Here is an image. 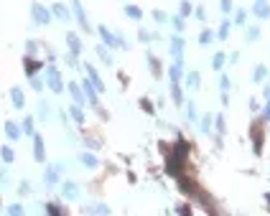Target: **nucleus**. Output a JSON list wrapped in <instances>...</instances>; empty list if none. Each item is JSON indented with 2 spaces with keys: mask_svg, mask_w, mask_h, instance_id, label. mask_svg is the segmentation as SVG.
I'll return each instance as SVG.
<instances>
[{
  "mask_svg": "<svg viewBox=\"0 0 270 216\" xmlns=\"http://www.w3.org/2000/svg\"><path fill=\"white\" fill-rule=\"evenodd\" d=\"M74 13H76V18H79L82 28H84V31H89V23H87V16H84V8L79 6V0H74Z\"/></svg>",
  "mask_w": 270,
  "mask_h": 216,
  "instance_id": "nucleus-3",
  "label": "nucleus"
},
{
  "mask_svg": "<svg viewBox=\"0 0 270 216\" xmlns=\"http://www.w3.org/2000/svg\"><path fill=\"white\" fill-rule=\"evenodd\" d=\"M100 33H102V41L105 43H110V46H115V36L107 31V28H100Z\"/></svg>",
  "mask_w": 270,
  "mask_h": 216,
  "instance_id": "nucleus-10",
  "label": "nucleus"
},
{
  "mask_svg": "<svg viewBox=\"0 0 270 216\" xmlns=\"http://www.w3.org/2000/svg\"><path fill=\"white\" fill-rule=\"evenodd\" d=\"M125 13H128L130 18H140V11H138L135 6H128V11H125Z\"/></svg>",
  "mask_w": 270,
  "mask_h": 216,
  "instance_id": "nucleus-12",
  "label": "nucleus"
},
{
  "mask_svg": "<svg viewBox=\"0 0 270 216\" xmlns=\"http://www.w3.org/2000/svg\"><path fill=\"white\" fill-rule=\"evenodd\" d=\"M69 89H71V94H74V99H76V102H79V99H82V94H79V86H76V84H71V86H69Z\"/></svg>",
  "mask_w": 270,
  "mask_h": 216,
  "instance_id": "nucleus-13",
  "label": "nucleus"
},
{
  "mask_svg": "<svg viewBox=\"0 0 270 216\" xmlns=\"http://www.w3.org/2000/svg\"><path fill=\"white\" fill-rule=\"evenodd\" d=\"M82 160H84V163H87V165H97V160H95V158H92V155H82Z\"/></svg>",
  "mask_w": 270,
  "mask_h": 216,
  "instance_id": "nucleus-16",
  "label": "nucleus"
},
{
  "mask_svg": "<svg viewBox=\"0 0 270 216\" xmlns=\"http://www.w3.org/2000/svg\"><path fill=\"white\" fill-rule=\"evenodd\" d=\"M6 133H8V138H11V140H16V138L21 135V130H18L13 122H8V125H6Z\"/></svg>",
  "mask_w": 270,
  "mask_h": 216,
  "instance_id": "nucleus-8",
  "label": "nucleus"
},
{
  "mask_svg": "<svg viewBox=\"0 0 270 216\" xmlns=\"http://www.w3.org/2000/svg\"><path fill=\"white\" fill-rule=\"evenodd\" d=\"M46 81H49V86H51L54 92H61V89H64L61 74H59V69H54V66H49V71H46Z\"/></svg>",
  "mask_w": 270,
  "mask_h": 216,
  "instance_id": "nucleus-2",
  "label": "nucleus"
},
{
  "mask_svg": "<svg viewBox=\"0 0 270 216\" xmlns=\"http://www.w3.org/2000/svg\"><path fill=\"white\" fill-rule=\"evenodd\" d=\"M11 99H13V104H16L18 110L23 107V92L18 89V86H13V92H11Z\"/></svg>",
  "mask_w": 270,
  "mask_h": 216,
  "instance_id": "nucleus-7",
  "label": "nucleus"
},
{
  "mask_svg": "<svg viewBox=\"0 0 270 216\" xmlns=\"http://www.w3.org/2000/svg\"><path fill=\"white\" fill-rule=\"evenodd\" d=\"M71 115H74V120H79V122L84 120V115H82V110H79V107H71Z\"/></svg>",
  "mask_w": 270,
  "mask_h": 216,
  "instance_id": "nucleus-14",
  "label": "nucleus"
},
{
  "mask_svg": "<svg viewBox=\"0 0 270 216\" xmlns=\"http://www.w3.org/2000/svg\"><path fill=\"white\" fill-rule=\"evenodd\" d=\"M0 155H3V160H8V163L13 160V150L11 148H3V150H0Z\"/></svg>",
  "mask_w": 270,
  "mask_h": 216,
  "instance_id": "nucleus-11",
  "label": "nucleus"
},
{
  "mask_svg": "<svg viewBox=\"0 0 270 216\" xmlns=\"http://www.w3.org/2000/svg\"><path fill=\"white\" fill-rule=\"evenodd\" d=\"M11 216H23V211H21V206H11Z\"/></svg>",
  "mask_w": 270,
  "mask_h": 216,
  "instance_id": "nucleus-17",
  "label": "nucleus"
},
{
  "mask_svg": "<svg viewBox=\"0 0 270 216\" xmlns=\"http://www.w3.org/2000/svg\"><path fill=\"white\" fill-rule=\"evenodd\" d=\"M33 155H36V160H44V140L41 138L33 140Z\"/></svg>",
  "mask_w": 270,
  "mask_h": 216,
  "instance_id": "nucleus-5",
  "label": "nucleus"
},
{
  "mask_svg": "<svg viewBox=\"0 0 270 216\" xmlns=\"http://www.w3.org/2000/svg\"><path fill=\"white\" fill-rule=\"evenodd\" d=\"M66 41H69V46H71V54H79L82 51V43H79V38H76L74 33H69Z\"/></svg>",
  "mask_w": 270,
  "mask_h": 216,
  "instance_id": "nucleus-6",
  "label": "nucleus"
},
{
  "mask_svg": "<svg viewBox=\"0 0 270 216\" xmlns=\"http://www.w3.org/2000/svg\"><path fill=\"white\" fill-rule=\"evenodd\" d=\"M36 51H38V43L31 41V43H28V54H36Z\"/></svg>",
  "mask_w": 270,
  "mask_h": 216,
  "instance_id": "nucleus-18",
  "label": "nucleus"
},
{
  "mask_svg": "<svg viewBox=\"0 0 270 216\" xmlns=\"http://www.w3.org/2000/svg\"><path fill=\"white\" fill-rule=\"evenodd\" d=\"M54 16L59 18V21H64V23H69V18H71V13L66 11V6H61V3H56L54 6Z\"/></svg>",
  "mask_w": 270,
  "mask_h": 216,
  "instance_id": "nucleus-4",
  "label": "nucleus"
},
{
  "mask_svg": "<svg viewBox=\"0 0 270 216\" xmlns=\"http://www.w3.org/2000/svg\"><path fill=\"white\" fill-rule=\"evenodd\" d=\"M36 71H38V64H36L33 59H26V74H28V76H33Z\"/></svg>",
  "mask_w": 270,
  "mask_h": 216,
  "instance_id": "nucleus-9",
  "label": "nucleus"
},
{
  "mask_svg": "<svg viewBox=\"0 0 270 216\" xmlns=\"http://www.w3.org/2000/svg\"><path fill=\"white\" fill-rule=\"evenodd\" d=\"M31 16H33V21H36L38 26H49V23H51V13H49V8L38 6V3L31 6Z\"/></svg>",
  "mask_w": 270,
  "mask_h": 216,
  "instance_id": "nucleus-1",
  "label": "nucleus"
},
{
  "mask_svg": "<svg viewBox=\"0 0 270 216\" xmlns=\"http://www.w3.org/2000/svg\"><path fill=\"white\" fill-rule=\"evenodd\" d=\"M23 130L31 135V133H33V120H26V122H23Z\"/></svg>",
  "mask_w": 270,
  "mask_h": 216,
  "instance_id": "nucleus-15",
  "label": "nucleus"
}]
</instances>
